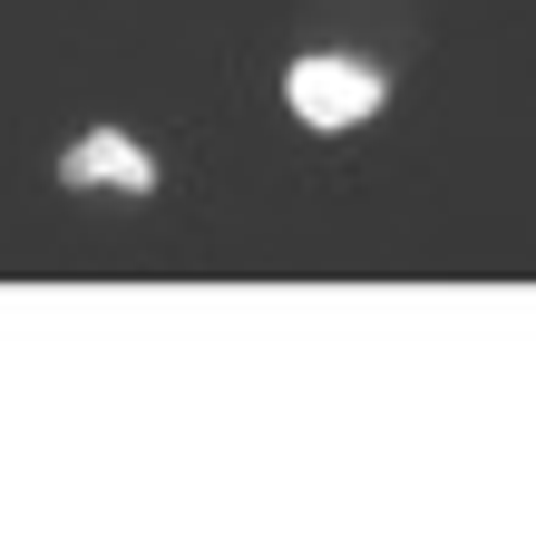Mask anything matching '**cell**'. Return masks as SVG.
<instances>
[{
	"mask_svg": "<svg viewBox=\"0 0 536 555\" xmlns=\"http://www.w3.org/2000/svg\"><path fill=\"white\" fill-rule=\"evenodd\" d=\"M283 107H293L303 127H361V117L381 107V68H361V59H293Z\"/></svg>",
	"mask_w": 536,
	"mask_h": 555,
	"instance_id": "6da1fadb",
	"label": "cell"
},
{
	"mask_svg": "<svg viewBox=\"0 0 536 555\" xmlns=\"http://www.w3.org/2000/svg\"><path fill=\"white\" fill-rule=\"evenodd\" d=\"M59 185H78V195H88V185L146 195V185H156V156H146L137 137H117V127H88V137H78V146L59 156Z\"/></svg>",
	"mask_w": 536,
	"mask_h": 555,
	"instance_id": "7a4b0ae2",
	"label": "cell"
}]
</instances>
